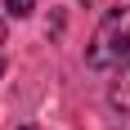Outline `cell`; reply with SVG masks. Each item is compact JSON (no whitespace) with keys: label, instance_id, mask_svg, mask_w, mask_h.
Listing matches in <instances>:
<instances>
[{"label":"cell","instance_id":"obj_2","mask_svg":"<svg viewBox=\"0 0 130 130\" xmlns=\"http://www.w3.org/2000/svg\"><path fill=\"white\" fill-rule=\"evenodd\" d=\"M108 103L117 108V112H126L130 117V63L117 72V81H112V90H108Z\"/></svg>","mask_w":130,"mask_h":130},{"label":"cell","instance_id":"obj_3","mask_svg":"<svg viewBox=\"0 0 130 130\" xmlns=\"http://www.w3.org/2000/svg\"><path fill=\"white\" fill-rule=\"evenodd\" d=\"M31 9H36V0H5V13H13V18H27Z\"/></svg>","mask_w":130,"mask_h":130},{"label":"cell","instance_id":"obj_4","mask_svg":"<svg viewBox=\"0 0 130 130\" xmlns=\"http://www.w3.org/2000/svg\"><path fill=\"white\" fill-rule=\"evenodd\" d=\"M0 40H5V18H0Z\"/></svg>","mask_w":130,"mask_h":130},{"label":"cell","instance_id":"obj_5","mask_svg":"<svg viewBox=\"0 0 130 130\" xmlns=\"http://www.w3.org/2000/svg\"><path fill=\"white\" fill-rule=\"evenodd\" d=\"M0 72H5V58H0Z\"/></svg>","mask_w":130,"mask_h":130},{"label":"cell","instance_id":"obj_1","mask_svg":"<svg viewBox=\"0 0 130 130\" xmlns=\"http://www.w3.org/2000/svg\"><path fill=\"white\" fill-rule=\"evenodd\" d=\"M126 58H130V9H112L103 23L94 27L85 63L108 72V67H126Z\"/></svg>","mask_w":130,"mask_h":130},{"label":"cell","instance_id":"obj_6","mask_svg":"<svg viewBox=\"0 0 130 130\" xmlns=\"http://www.w3.org/2000/svg\"><path fill=\"white\" fill-rule=\"evenodd\" d=\"M23 130H31V126H23Z\"/></svg>","mask_w":130,"mask_h":130}]
</instances>
